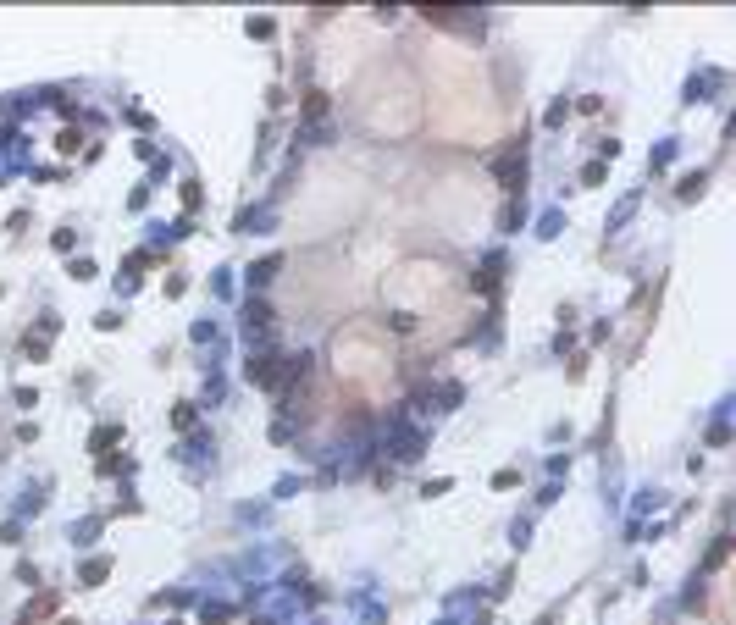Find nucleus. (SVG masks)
Returning <instances> with one entry per match:
<instances>
[{"label":"nucleus","mask_w":736,"mask_h":625,"mask_svg":"<svg viewBox=\"0 0 736 625\" xmlns=\"http://www.w3.org/2000/svg\"><path fill=\"white\" fill-rule=\"evenodd\" d=\"M244 376H249L255 387H272V382H277V360H272V354H249V365H244Z\"/></svg>","instance_id":"nucleus-1"},{"label":"nucleus","mask_w":736,"mask_h":625,"mask_svg":"<svg viewBox=\"0 0 736 625\" xmlns=\"http://www.w3.org/2000/svg\"><path fill=\"white\" fill-rule=\"evenodd\" d=\"M244 321H249V338H255V332H272V310H266L260 299H249V310H244Z\"/></svg>","instance_id":"nucleus-2"},{"label":"nucleus","mask_w":736,"mask_h":625,"mask_svg":"<svg viewBox=\"0 0 736 625\" xmlns=\"http://www.w3.org/2000/svg\"><path fill=\"white\" fill-rule=\"evenodd\" d=\"M105 575H111V559H89L83 564V586H100Z\"/></svg>","instance_id":"nucleus-3"},{"label":"nucleus","mask_w":736,"mask_h":625,"mask_svg":"<svg viewBox=\"0 0 736 625\" xmlns=\"http://www.w3.org/2000/svg\"><path fill=\"white\" fill-rule=\"evenodd\" d=\"M283 266V255H266L260 266H249V283H272V271Z\"/></svg>","instance_id":"nucleus-4"}]
</instances>
